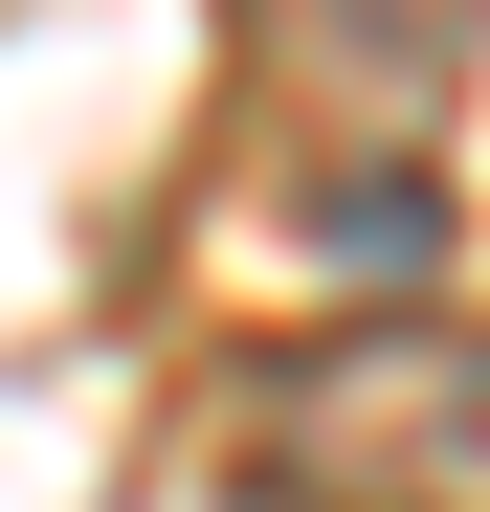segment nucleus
<instances>
[{
	"label": "nucleus",
	"instance_id": "obj_3",
	"mask_svg": "<svg viewBox=\"0 0 490 512\" xmlns=\"http://www.w3.org/2000/svg\"><path fill=\"white\" fill-rule=\"evenodd\" d=\"M312 245H335V268H446V179L424 156H357V179L312 201Z\"/></svg>",
	"mask_w": 490,
	"mask_h": 512
},
{
	"label": "nucleus",
	"instance_id": "obj_1",
	"mask_svg": "<svg viewBox=\"0 0 490 512\" xmlns=\"http://www.w3.org/2000/svg\"><path fill=\"white\" fill-rule=\"evenodd\" d=\"M245 512H490V312H357L245 357L223 401Z\"/></svg>",
	"mask_w": 490,
	"mask_h": 512
},
{
	"label": "nucleus",
	"instance_id": "obj_2",
	"mask_svg": "<svg viewBox=\"0 0 490 512\" xmlns=\"http://www.w3.org/2000/svg\"><path fill=\"white\" fill-rule=\"evenodd\" d=\"M468 45H490V0H245V67L335 134H424L468 90Z\"/></svg>",
	"mask_w": 490,
	"mask_h": 512
}]
</instances>
